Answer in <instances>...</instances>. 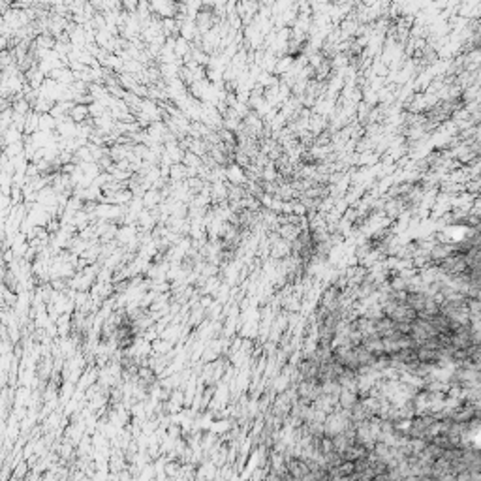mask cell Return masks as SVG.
<instances>
[{
    "instance_id": "obj_1",
    "label": "cell",
    "mask_w": 481,
    "mask_h": 481,
    "mask_svg": "<svg viewBox=\"0 0 481 481\" xmlns=\"http://www.w3.org/2000/svg\"><path fill=\"white\" fill-rule=\"evenodd\" d=\"M38 122H40V115H36V113H28L26 115V118H24V126H23V132H34L36 128H38Z\"/></svg>"
}]
</instances>
